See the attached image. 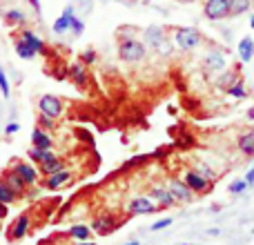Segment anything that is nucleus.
I'll use <instances>...</instances> for the list:
<instances>
[{
	"instance_id": "nucleus-39",
	"label": "nucleus",
	"mask_w": 254,
	"mask_h": 245,
	"mask_svg": "<svg viewBox=\"0 0 254 245\" xmlns=\"http://www.w3.org/2000/svg\"><path fill=\"white\" fill-rule=\"evenodd\" d=\"M18 129H20V125H18V122H13V121H11V122H9L7 127H4V134H9V136H11V134H16Z\"/></svg>"
},
{
	"instance_id": "nucleus-17",
	"label": "nucleus",
	"mask_w": 254,
	"mask_h": 245,
	"mask_svg": "<svg viewBox=\"0 0 254 245\" xmlns=\"http://www.w3.org/2000/svg\"><path fill=\"white\" fill-rule=\"evenodd\" d=\"M116 228V221H114V216H110V214H103V216H96L94 219V223H92V230H96L98 234H110L112 230Z\"/></svg>"
},
{
	"instance_id": "nucleus-48",
	"label": "nucleus",
	"mask_w": 254,
	"mask_h": 245,
	"mask_svg": "<svg viewBox=\"0 0 254 245\" xmlns=\"http://www.w3.org/2000/svg\"><path fill=\"white\" fill-rule=\"evenodd\" d=\"M183 245H190V243H183Z\"/></svg>"
},
{
	"instance_id": "nucleus-34",
	"label": "nucleus",
	"mask_w": 254,
	"mask_h": 245,
	"mask_svg": "<svg viewBox=\"0 0 254 245\" xmlns=\"http://www.w3.org/2000/svg\"><path fill=\"white\" fill-rule=\"evenodd\" d=\"M69 29H71V34H74V36H80V34H83V29H85L83 20L74 16V18H71V22H69Z\"/></svg>"
},
{
	"instance_id": "nucleus-15",
	"label": "nucleus",
	"mask_w": 254,
	"mask_h": 245,
	"mask_svg": "<svg viewBox=\"0 0 254 245\" xmlns=\"http://www.w3.org/2000/svg\"><path fill=\"white\" fill-rule=\"evenodd\" d=\"M61 170H65V161H63V158H58L56 154H54L52 158H47V161H45V163H40V165H38L40 176L56 174V172H61Z\"/></svg>"
},
{
	"instance_id": "nucleus-1",
	"label": "nucleus",
	"mask_w": 254,
	"mask_h": 245,
	"mask_svg": "<svg viewBox=\"0 0 254 245\" xmlns=\"http://www.w3.org/2000/svg\"><path fill=\"white\" fill-rule=\"evenodd\" d=\"M119 56L125 62H140L147 56V47L136 38H119Z\"/></svg>"
},
{
	"instance_id": "nucleus-5",
	"label": "nucleus",
	"mask_w": 254,
	"mask_h": 245,
	"mask_svg": "<svg viewBox=\"0 0 254 245\" xmlns=\"http://www.w3.org/2000/svg\"><path fill=\"white\" fill-rule=\"evenodd\" d=\"M203 13L210 20H223L230 16V0H207L203 4Z\"/></svg>"
},
{
	"instance_id": "nucleus-9",
	"label": "nucleus",
	"mask_w": 254,
	"mask_h": 245,
	"mask_svg": "<svg viewBox=\"0 0 254 245\" xmlns=\"http://www.w3.org/2000/svg\"><path fill=\"white\" fill-rule=\"evenodd\" d=\"M67 183H71V174L67 170H61V172H56V174H49V176H45V179H40V185H43L45 189H58Z\"/></svg>"
},
{
	"instance_id": "nucleus-23",
	"label": "nucleus",
	"mask_w": 254,
	"mask_h": 245,
	"mask_svg": "<svg viewBox=\"0 0 254 245\" xmlns=\"http://www.w3.org/2000/svg\"><path fill=\"white\" fill-rule=\"evenodd\" d=\"M239 149L243 156H254V131H246L239 138Z\"/></svg>"
},
{
	"instance_id": "nucleus-2",
	"label": "nucleus",
	"mask_w": 254,
	"mask_h": 245,
	"mask_svg": "<svg viewBox=\"0 0 254 245\" xmlns=\"http://www.w3.org/2000/svg\"><path fill=\"white\" fill-rule=\"evenodd\" d=\"M174 43L179 45L183 52H190V49L198 47V45L203 43V36L198 29H194V27H179V29L174 31Z\"/></svg>"
},
{
	"instance_id": "nucleus-27",
	"label": "nucleus",
	"mask_w": 254,
	"mask_h": 245,
	"mask_svg": "<svg viewBox=\"0 0 254 245\" xmlns=\"http://www.w3.org/2000/svg\"><path fill=\"white\" fill-rule=\"evenodd\" d=\"M252 0H230V16H241V13L250 11Z\"/></svg>"
},
{
	"instance_id": "nucleus-4",
	"label": "nucleus",
	"mask_w": 254,
	"mask_h": 245,
	"mask_svg": "<svg viewBox=\"0 0 254 245\" xmlns=\"http://www.w3.org/2000/svg\"><path fill=\"white\" fill-rule=\"evenodd\" d=\"M9 167H13V170L22 176V181H25L29 187H31V185H38L40 183V172H38V167H34L31 163H25V161H20V158H13Z\"/></svg>"
},
{
	"instance_id": "nucleus-37",
	"label": "nucleus",
	"mask_w": 254,
	"mask_h": 245,
	"mask_svg": "<svg viewBox=\"0 0 254 245\" xmlns=\"http://www.w3.org/2000/svg\"><path fill=\"white\" fill-rule=\"evenodd\" d=\"M156 52L161 54V56H170V52H172V45H170V40H167V38L163 40V43L156 47Z\"/></svg>"
},
{
	"instance_id": "nucleus-41",
	"label": "nucleus",
	"mask_w": 254,
	"mask_h": 245,
	"mask_svg": "<svg viewBox=\"0 0 254 245\" xmlns=\"http://www.w3.org/2000/svg\"><path fill=\"white\" fill-rule=\"evenodd\" d=\"M4 216H7V205H2V203H0V221H2Z\"/></svg>"
},
{
	"instance_id": "nucleus-32",
	"label": "nucleus",
	"mask_w": 254,
	"mask_h": 245,
	"mask_svg": "<svg viewBox=\"0 0 254 245\" xmlns=\"http://www.w3.org/2000/svg\"><path fill=\"white\" fill-rule=\"evenodd\" d=\"M38 127L40 129H45V131H49V129L56 127V121L49 119V116H45V114H38Z\"/></svg>"
},
{
	"instance_id": "nucleus-10",
	"label": "nucleus",
	"mask_w": 254,
	"mask_h": 245,
	"mask_svg": "<svg viewBox=\"0 0 254 245\" xmlns=\"http://www.w3.org/2000/svg\"><path fill=\"white\" fill-rule=\"evenodd\" d=\"M183 183L188 185V187L192 189V192H207V189H210V185H212V181H207L205 176H201L198 172L190 170L188 174H185Z\"/></svg>"
},
{
	"instance_id": "nucleus-16",
	"label": "nucleus",
	"mask_w": 254,
	"mask_h": 245,
	"mask_svg": "<svg viewBox=\"0 0 254 245\" xmlns=\"http://www.w3.org/2000/svg\"><path fill=\"white\" fill-rule=\"evenodd\" d=\"M31 143H34L36 149H52L54 147L52 136H49L45 129H40V127H36V129L31 131Z\"/></svg>"
},
{
	"instance_id": "nucleus-33",
	"label": "nucleus",
	"mask_w": 254,
	"mask_h": 245,
	"mask_svg": "<svg viewBox=\"0 0 254 245\" xmlns=\"http://www.w3.org/2000/svg\"><path fill=\"white\" fill-rule=\"evenodd\" d=\"M0 92H2L4 98H9V94H11V87H9V80H7V76H4L2 67H0Z\"/></svg>"
},
{
	"instance_id": "nucleus-40",
	"label": "nucleus",
	"mask_w": 254,
	"mask_h": 245,
	"mask_svg": "<svg viewBox=\"0 0 254 245\" xmlns=\"http://www.w3.org/2000/svg\"><path fill=\"white\" fill-rule=\"evenodd\" d=\"M246 183H248V187H252V185H254V165L250 167V172L246 174Z\"/></svg>"
},
{
	"instance_id": "nucleus-31",
	"label": "nucleus",
	"mask_w": 254,
	"mask_h": 245,
	"mask_svg": "<svg viewBox=\"0 0 254 245\" xmlns=\"http://www.w3.org/2000/svg\"><path fill=\"white\" fill-rule=\"evenodd\" d=\"M230 194H243L248 189V183H246V179H239V181H232L230 183Z\"/></svg>"
},
{
	"instance_id": "nucleus-47",
	"label": "nucleus",
	"mask_w": 254,
	"mask_h": 245,
	"mask_svg": "<svg viewBox=\"0 0 254 245\" xmlns=\"http://www.w3.org/2000/svg\"><path fill=\"white\" fill-rule=\"evenodd\" d=\"M181 2H194V0H181Z\"/></svg>"
},
{
	"instance_id": "nucleus-12",
	"label": "nucleus",
	"mask_w": 254,
	"mask_h": 245,
	"mask_svg": "<svg viewBox=\"0 0 254 245\" xmlns=\"http://www.w3.org/2000/svg\"><path fill=\"white\" fill-rule=\"evenodd\" d=\"M67 74H69V80L71 83L76 85V87H85V85H87V67L83 65V62H74V65L69 67V69H67Z\"/></svg>"
},
{
	"instance_id": "nucleus-30",
	"label": "nucleus",
	"mask_w": 254,
	"mask_h": 245,
	"mask_svg": "<svg viewBox=\"0 0 254 245\" xmlns=\"http://www.w3.org/2000/svg\"><path fill=\"white\" fill-rule=\"evenodd\" d=\"M239 80V74H237V69H230V71H225L223 76L219 78V87L221 89H228L230 85H234Z\"/></svg>"
},
{
	"instance_id": "nucleus-29",
	"label": "nucleus",
	"mask_w": 254,
	"mask_h": 245,
	"mask_svg": "<svg viewBox=\"0 0 254 245\" xmlns=\"http://www.w3.org/2000/svg\"><path fill=\"white\" fill-rule=\"evenodd\" d=\"M225 92L230 94V96H234V98H239V101H243V98H248V89H246V85H243V80L239 78L234 85H230Z\"/></svg>"
},
{
	"instance_id": "nucleus-24",
	"label": "nucleus",
	"mask_w": 254,
	"mask_h": 245,
	"mask_svg": "<svg viewBox=\"0 0 254 245\" xmlns=\"http://www.w3.org/2000/svg\"><path fill=\"white\" fill-rule=\"evenodd\" d=\"M13 47H16V54L22 58V61H31V58L36 56V54H34V49H31L29 45H25V40H22V38H18V36H16V38H13Z\"/></svg>"
},
{
	"instance_id": "nucleus-6",
	"label": "nucleus",
	"mask_w": 254,
	"mask_h": 245,
	"mask_svg": "<svg viewBox=\"0 0 254 245\" xmlns=\"http://www.w3.org/2000/svg\"><path fill=\"white\" fill-rule=\"evenodd\" d=\"M0 181H4V183L9 185V187L13 189V192L18 194V198L20 196H25L27 194V189H29V185L22 181V176L18 174L13 167H7V170H2V174H0Z\"/></svg>"
},
{
	"instance_id": "nucleus-38",
	"label": "nucleus",
	"mask_w": 254,
	"mask_h": 245,
	"mask_svg": "<svg viewBox=\"0 0 254 245\" xmlns=\"http://www.w3.org/2000/svg\"><path fill=\"white\" fill-rule=\"evenodd\" d=\"M167 225H172V219H161V221H156V223L152 225V232H158V230L167 228Z\"/></svg>"
},
{
	"instance_id": "nucleus-43",
	"label": "nucleus",
	"mask_w": 254,
	"mask_h": 245,
	"mask_svg": "<svg viewBox=\"0 0 254 245\" xmlns=\"http://www.w3.org/2000/svg\"><path fill=\"white\" fill-rule=\"evenodd\" d=\"M248 119L254 121V107H250V110H248Z\"/></svg>"
},
{
	"instance_id": "nucleus-14",
	"label": "nucleus",
	"mask_w": 254,
	"mask_h": 245,
	"mask_svg": "<svg viewBox=\"0 0 254 245\" xmlns=\"http://www.w3.org/2000/svg\"><path fill=\"white\" fill-rule=\"evenodd\" d=\"M165 38H167L165 29H163V27H158V25H152V27H147V29H145V43H147L152 49H156Z\"/></svg>"
},
{
	"instance_id": "nucleus-3",
	"label": "nucleus",
	"mask_w": 254,
	"mask_h": 245,
	"mask_svg": "<svg viewBox=\"0 0 254 245\" xmlns=\"http://www.w3.org/2000/svg\"><path fill=\"white\" fill-rule=\"evenodd\" d=\"M38 110H40V114L49 116V119H54V121H58L63 114H65L63 101L58 96H54V94H45V96L38 98Z\"/></svg>"
},
{
	"instance_id": "nucleus-21",
	"label": "nucleus",
	"mask_w": 254,
	"mask_h": 245,
	"mask_svg": "<svg viewBox=\"0 0 254 245\" xmlns=\"http://www.w3.org/2000/svg\"><path fill=\"white\" fill-rule=\"evenodd\" d=\"M254 56V40L250 36H243L241 43H239V58H241L243 62H250Z\"/></svg>"
},
{
	"instance_id": "nucleus-11",
	"label": "nucleus",
	"mask_w": 254,
	"mask_h": 245,
	"mask_svg": "<svg viewBox=\"0 0 254 245\" xmlns=\"http://www.w3.org/2000/svg\"><path fill=\"white\" fill-rule=\"evenodd\" d=\"M225 56H223V52H210V54H205L203 56V69H207V71H221V69H225Z\"/></svg>"
},
{
	"instance_id": "nucleus-8",
	"label": "nucleus",
	"mask_w": 254,
	"mask_h": 245,
	"mask_svg": "<svg viewBox=\"0 0 254 245\" xmlns=\"http://www.w3.org/2000/svg\"><path fill=\"white\" fill-rule=\"evenodd\" d=\"M165 187L170 189V194L176 198V201H185V203L194 201V192L183 183V181H179V179H170V181H167Z\"/></svg>"
},
{
	"instance_id": "nucleus-7",
	"label": "nucleus",
	"mask_w": 254,
	"mask_h": 245,
	"mask_svg": "<svg viewBox=\"0 0 254 245\" xmlns=\"http://www.w3.org/2000/svg\"><path fill=\"white\" fill-rule=\"evenodd\" d=\"M158 210V205L154 203L152 196H134L127 203V212L129 214H154Z\"/></svg>"
},
{
	"instance_id": "nucleus-13",
	"label": "nucleus",
	"mask_w": 254,
	"mask_h": 245,
	"mask_svg": "<svg viewBox=\"0 0 254 245\" xmlns=\"http://www.w3.org/2000/svg\"><path fill=\"white\" fill-rule=\"evenodd\" d=\"M18 38L25 40V45H29V47L34 49L36 56H38V54H45V43H43V38H40L38 34H34L31 29H22L20 34H18Z\"/></svg>"
},
{
	"instance_id": "nucleus-20",
	"label": "nucleus",
	"mask_w": 254,
	"mask_h": 245,
	"mask_svg": "<svg viewBox=\"0 0 254 245\" xmlns=\"http://www.w3.org/2000/svg\"><path fill=\"white\" fill-rule=\"evenodd\" d=\"M71 18H74V7H65L63 13H61V18L54 22V31H56V34H65V31H69Z\"/></svg>"
},
{
	"instance_id": "nucleus-18",
	"label": "nucleus",
	"mask_w": 254,
	"mask_h": 245,
	"mask_svg": "<svg viewBox=\"0 0 254 245\" xmlns=\"http://www.w3.org/2000/svg\"><path fill=\"white\" fill-rule=\"evenodd\" d=\"M27 230H29V214H20L16 219V223L11 225V230H9V234H11L13 241H18V239H22L27 234Z\"/></svg>"
},
{
	"instance_id": "nucleus-46",
	"label": "nucleus",
	"mask_w": 254,
	"mask_h": 245,
	"mask_svg": "<svg viewBox=\"0 0 254 245\" xmlns=\"http://www.w3.org/2000/svg\"><path fill=\"white\" fill-rule=\"evenodd\" d=\"M250 27H252V29H254V16H252V20H250Z\"/></svg>"
},
{
	"instance_id": "nucleus-28",
	"label": "nucleus",
	"mask_w": 254,
	"mask_h": 245,
	"mask_svg": "<svg viewBox=\"0 0 254 245\" xmlns=\"http://www.w3.org/2000/svg\"><path fill=\"white\" fill-rule=\"evenodd\" d=\"M27 156H29V161H34V163H45L47 158H52L54 156V152L52 149H36V147H31L29 152H27Z\"/></svg>"
},
{
	"instance_id": "nucleus-19",
	"label": "nucleus",
	"mask_w": 254,
	"mask_h": 245,
	"mask_svg": "<svg viewBox=\"0 0 254 245\" xmlns=\"http://www.w3.org/2000/svg\"><path fill=\"white\" fill-rule=\"evenodd\" d=\"M149 196L156 198V201H158V207H172V205L176 203V198L172 196L167 187H154L152 192H149Z\"/></svg>"
},
{
	"instance_id": "nucleus-25",
	"label": "nucleus",
	"mask_w": 254,
	"mask_h": 245,
	"mask_svg": "<svg viewBox=\"0 0 254 245\" xmlns=\"http://www.w3.org/2000/svg\"><path fill=\"white\" fill-rule=\"evenodd\" d=\"M16 201H18V194L13 192L4 181H0V203H2V205H11V203H16Z\"/></svg>"
},
{
	"instance_id": "nucleus-44",
	"label": "nucleus",
	"mask_w": 254,
	"mask_h": 245,
	"mask_svg": "<svg viewBox=\"0 0 254 245\" xmlns=\"http://www.w3.org/2000/svg\"><path fill=\"white\" fill-rule=\"evenodd\" d=\"M76 245H96V243H89V241H78Z\"/></svg>"
},
{
	"instance_id": "nucleus-42",
	"label": "nucleus",
	"mask_w": 254,
	"mask_h": 245,
	"mask_svg": "<svg viewBox=\"0 0 254 245\" xmlns=\"http://www.w3.org/2000/svg\"><path fill=\"white\" fill-rule=\"evenodd\" d=\"M29 4L36 9V13H40V4H38V0H29Z\"/></svg>"
},
{
	"instance_id": "nucleus-36",
	"label": "nucleus",
	"mask_w": 254,
	"mask_h": 245,
	"mask_svg": "<svg viewBox=\"0 0 254 245\" xmlns=\"http://www.w3.org/2000/svg\"><path fill=\"white\" fill-rule=\"evenodd\" d=\"M194 172H198V174H201V176H205L207 181H214V172H212L207 165H201V163H198V165L194 167Z\"/></svg>"
},
{
	"instance_id": "nucleus-35",
	"label": "nucleus",
	"mask_w": 254,
	"mask_h": 245,
	"mask_svg": "<svg viewBox=\"0 0 254 245\" xmlns=\"http://www.w3.org/2000/svg\"><path fill=\"white\" fill-rule=\"evenodd\" d=\"M94 61H96V52H94V49H85V52L80 54V62H83V65H92Z\"/></svg>"
},
{
	"instance_id": "nucleus-26",
	"label": "nucleus",
	"mask_w": 254,
	"mask_h": 245,
	"mask_svg": "<svg viewBox=\"0 0 254 245\" xmlns=\"http://www.w3.org/2000/svg\"><path fill=\"white\" fill-rule=\"evenodd\" d=\"M69 234L71 239H76V241H89V237H92V228H87V225H74V228H69Z\"/></svg>"
},
{
	"instance_id": "nucleus-22",
	"label": "nucleus",
	"mask_w": 254,
	"mask_h": 245,
	"mask_svg": "<svg viewBox=\"0 0 254 245\" xmlns=\"http://www.w3.org/2000/svg\"><path fill=\"white\" fill-rule=\"evenodd\" d=\"M4 22L11 27H25L27 16H25V11H20V9H9V11H4Z\"/></svg>"
},
{
	"instance_id": "nucleus-45",
	"label": "nucleus",
	"mask_w": 254,
	"mask_h": 245,
	"mask_svg": "<svg viewBox=\"0 0 254 245\" xmlns=\"http://www.w3.org/2000/svg\"><path fill=\"white\" fill-rule=\"evenodd\" d=\"M125 245H138V241H129V243H125Z\"/></svg>"
}]
</instances>
